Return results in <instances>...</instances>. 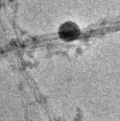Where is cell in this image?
Instances as JSON below:
<instances>
[{
	"mask_svg": "<svg viewBox=\"0 0 120 121\" xmlns=\"http://www.w3.org/2000/svg\"><path fill=\"white\" fill-rule=\"evenodd\" d=\"M79 34V31L73 23H65L60 29V36L64 40H73Z\"/></svg>",
	"mask_w": 120,
	"mask_h": 121,
	"instance_id": "obj_1",
	"label": "cell"
}]
</instances>
